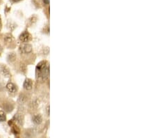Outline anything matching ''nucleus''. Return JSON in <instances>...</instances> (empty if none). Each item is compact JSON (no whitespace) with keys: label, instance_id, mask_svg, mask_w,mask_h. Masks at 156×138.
<instances>
[{"label":"nucleus","instance_id":"obj_1","mask_svg":"<svg viewBox=\"0 0 156 138\" xmlns=\"http://www.w3.org/2000/svg\"><path fill=\"white\" fill-rule=\"evenodd\" d=\"M36 75L38 80L40 81H44L49 77V66L47 61H40L37 65L36 69Z\"/></svg>","mask_w":156,"mask_h":138},{"label":"nucleus","instance_id":"obj_2","mask_svg":"<svg viewBox=\"0 0 156 138\" xmlns=\"http://www.w3.org/2000/svg\"><path fill=\"white\" fill-rule=\"evenodd\" d=\"M32 46L29 44V43H26V44H23L20 47V52L21 54H29L32 52Z\"/></svg>","mask_w":156,"mask_h":138},{"label":"nucleus","instance_id":"obj_3","mask_svg":"<svg viewBox=\"0 0 156 138\" xmlns=\"http://www.w3.org/2000/svg\"><path fill=\"white\" fill-rule=\"evenodd\" d=\"M31 36L28 31H24L22 34H20V40L22 43H27L29 41H31Z\"/></svg>","mask_w":156,"mask_h":138},{"label":"nucleus","instance_id":"obj_4","mask_svg":"<svg viewBox=\"0 0 156 138\" xmlns=\"http://www.w3.org/2000/svg\"><path fill=\"white\" fill-rule=\"evenodd\" d=\"M0 73L5 77H10L11 76V74L10 73L9 69L5 66H0Z\"/></svg>","mask_w":156,"mask_h":138},{"label":"nucleus","instance_id":"obj_5","mask_svg":"<svg viewBox=\"0 0 156 138\" xmlns=\"http://www.w3.org/2000/svg\"><path fill=\"white\" fill-rule=\"evenodd\" d=\"M6 89L9 91L10 93H12V94H14L16 91H17V86L15 84H13L12 82H9L6 86Z\"/></svg>","mask_w":156,"mask_h":138},{"label":"nucleus","instance_id":"obj_6","mask_svg":"<svg viewBox=\"0 0 156 138\" xmlns=\"http://www.w3.org/2000/svg\"><path fill=\"white\" fill-rule=\"evenodd\" d=\"M23 87L26 90H31L33 87V82L31 79H26L24 81V84H23Z\"/></svg>","mask_w":156,"mask_h":138},{"label":"nucleus","instance_id":"obj_7","mask_svg":"<svg viewBox=\"0 0 156 138\" xmlns=\"http://www.w3.org/2000/svg\"><path fill=\"white\" fill-rule=\"evenodd\" d=\"M33 122L36 125H40L41 123L42 122V117L40 114H36V115L34 116L32 119Z\"/></svg>","mask_w":156,"mask_h":138},{"label":"nucleus","instance_id":"obj_8","mask_svg":"<svg viewBox=\"0 0 156 138\" xmlns=\"http://www.w3.org/2000/svg\"><path fill=\"white\" fill-rule=\"evenodd\" d=\"M3 107H4V110L6 111V112H11L13 111V108H14V106H13V105L11 104V103L6 102L4 104Z\"/></svg>","mask_w":156,"mask_h":138},{"label":"nucleus","instance_id":"obj_9","mask_svg":"<svg viewBox=\"0 0 156 138\" xmlns=\"http://www.w3.org/2000/svg\"><path fill=\"white\" fill-rule=\"evenodd\" d=\"M13 119H14L16 122L18 123V124H20V125H22V124H23V121H24V118H23L22 114H20V113H17V114H15V115L14 116Z\"/></svg>","mask_w":156,"mask_h":138},{"label":"nucleus","instance_id":"obj_10","mask_svg":"<svg viewBox=\"0 0 156 138\" xmlns=\"http://www.w3.org/2000/svg\"><path fill=\"white\" fill-rule=\"evenodd\" d=\"M16 58H17V56H16L15 53L14 52L10 53L7 56V59L9 62H13L14 61H15Z\"/></svg>","mask_w":156,"mask_h":138},{"label":"nucleus","instance_id":"obj_11","mask_svg":"<svg viewBox=\"0 0 156 138\" xmlns=\"http://www.w3.org/2000/svg\"><path fill=\"white\" fill-rule=\"evenodd\" d=\"M13 41V36L11 34H7L4 36V41L7 43H11Z\"/></svg>","mask_w":156,"mask_h":138},{"label":"nucleus","instance_id":"obj_12","mask_svg":"<svg viewBox=\"0 0 156 138\" xmlns=\"http://www.w3.org/2000/svg\"><path fill=\"white\" fill-rule=\"evenodd\" d=\"M26 100H27V97H26V96L25 95V94H20V96L18 101H19V103L20 104H23L24 103H26Z\"/></svg>","mask_w":156,"mask_h":138},{"label":"nucleus","instance_id":"obj_13","mask_svg":"<svg viewBox=\"0 0 156 138\" xmlns=\"http://www.w3.org/2000/svg\"><path fill=\"white\" fill-rule=\"evenodd\" d=\"M6 117L4 111L0 110V122H4L6 121Z\"/></svg>","mask_w":156,"mask_h":138},{"label":"nucleus","instance_id":"obj_14","mask_svg":"<svg viewBox=\"0 0 156 138\" xmlns=\"http://www.w3.org/2000/svg\"><path fill=\"white\" fill-rule=\"evenodd\" d=\"M46 114H47V115H49V106L46 107Z\"/></svg>","mask_w":156,"mask_h":138},{"label":"nucleus","instance_id":"obj_15","mask_svg":"<svg viewBox=\"0 0 156 138\" xmlns=\"http://www.w3.org/2000/svg\"><path fill=\"white\" fill-rule=\"evenodd\" d=\"M43 1H44V4H49V0H43Z\"/></svg>","mask_w":156,"mask_h":138},{"label":"nucleus","instance_id":"obj_16","mask_svg":"<svg viewBox=\"0 0 156 138\" xmlns=\"http://www.w3.org/2000/svg\"><path fill=\"white\" fill-rule=\"evenodd\" d=\"M2 50H3V48H2V47H1V45H0V54L2 52Z\"/></svg>","mask_w":156,"mask_h":138},{"label":"nucleus","instance_id":"obj_17","mask_svg":"<svg viewBox=\"0 0 156 138\" xmlns=\"http://www.w3.org/2000/svg\"><path fill=\"white\" fill-rule=\"evenodd\" d=\"M20 1H21V0H11V1H13V2H18Z\"/></svg>","mask_w":156,"mask_h":138},{"label":"nucleus","instance_id":"obj_18","mask_svg":"<svg viewBox=\"0 0 156 138\" xmlns=\"http://www.w3.org/2000/svg\"><path fill=\"white\" fill-rule=\"evenodd\" d=\"M1 18H0V29H1Z\"/></svg>","mask_w":156,"mask_h":138},{"label":"nucleus","instance_id":"obj_19","mask_svg":"<svg viewBox=\"0 0 156 138\" xmlns=\"http://www.w3.org/2000/svg\"><path fill=\"white\" fill-rule=\"evenodd\" d=\"M1 0H0V4H1Z\"/></svg>","mask_w":156,"mask_h":138}]
</instances>
